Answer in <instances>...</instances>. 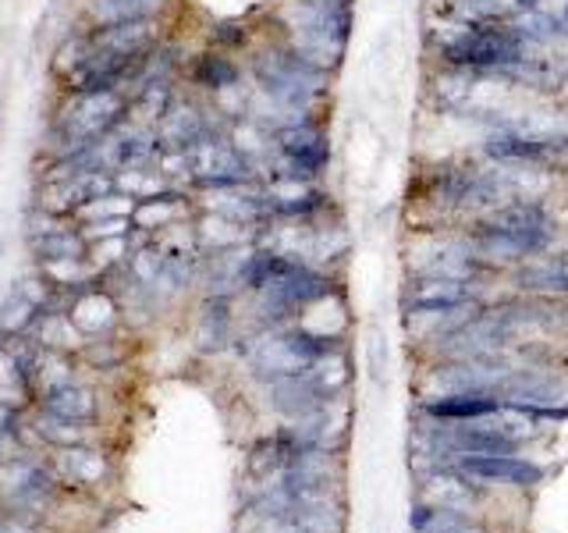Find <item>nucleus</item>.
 Returning a JSON list of instances; mask_svg holds the SVG:
<instances>
[{
    "instance_id": "obj_1",
    "label": "nucleus",
    "mask_w": 568,
    "mask_h": 533,
    "mask_svg": "<svg viewBox=\"0 0 568 533\" xmlns=\"http://www.w3.org/2000/svg\"><path fill=\"white\" fill-rule=\"evenodd\" d=\"M334 76L313 64L310 58L288 43L277 40L274 47L260 50L248 61V86H253V107L248 114L263 121L266 129H277L284 121L295 118H313L320 103L331 93Z\"/></svg>"
},
{
    "instance_id": "obj_2",
    "label": "nucleus",
    "mask_w": 568,
    "mask_h": 533,
    "mask_svg": "<svg viewBox=\"0 0 568 533\" xmlns=\"http://www.w3.org/2000/svg\"><path fill=\"white\" fill-rule=\"evenodd\" d=\"M523 32L519 22H490V26H455L444 22V32L434 43L437 68H458V71H494V76H508L526 58L540 53Z\"/></svg>"
},
{
    "instance_id": "obj_3",
    "label": "nucleus",
    "mask_w": 568,
    "mask_h": 533,
    "mask_svg": "<svg viewBox=\"0 0 568 533\" xmlns=\"http://www.w3.org/2000/svg\"><path fill=\"white\" fill-rule=\"evenodd\" d=\"M129 118V97L118 89H100V93H64L43 124L40 150L47 160L68 157L89 142L111 135L118 124Z\"/></svg>"
},
{
    "instance_id": "obj_4",
    "label": "nucleus",
    "mask_w": 568,
    "mask_h": 533,
    "mask_svg": "<svg viewBox=\"0 0 568 533\" xmlns=\"http://www.w3.org/2000/svg\"><path fill=\"white\" fill-rule=\"evenodd\" d=\"M334 142L327 124L313 118H295L274 129V153L263 164L260 178H298V182H324L331 168Z\"/></svg>"
},
{
    "instance_id": "obj_5",
    "label": "nucleus",
    "mask_w": 568,
    "mask_h": 533,
    "mask_svg": "<svg viewBox=\"0 0 568 533\" xmlns=\"http://www.w3.org/2000/svg\"><path fill=\"white\" fill-rule=\"evenodd\" d=\"M476 157L490 164L529 168L558 174L568 168V132H526V129H484L476 139Z\"/></svg>"
},
{
    "instance_id": "obj_6",
    "label": "nucleus",
    "mask_w": 568,
    "mask_h": 533,
    "mask_svg": "<svg viewBox=\"0 0 568 533\" xmlns=\"http://www.w3.org/2000/svg\"><path fill=\"white\" fill-rule=\"evenodd\" d=\"M185 160H189V185L195 192L260 182V168L235 147L227 129L195 142L192 150H185Z\"/></svg>"
},
{
    "instance_id": "obj_7",
    "label": "nucleus",
    "mask_w": 568,
    "mask_h": 533,
    "mask_svg": "<svg viewBox=\"0 0 568 533\" xmlns=\"http://www.w3.org/2000/svg\"><path fill=\"white\" fill-rule=\"evenodd\" d=\"M479 278H444V274H408L402 281V313L440 316L466 306H479Z\"/></svg>"
},
{
    "instance_id": "obj_8",
    "label": "nucleus",
    "mask_w": 568,
    "mask_h": 533,
    "mask_svg": "<svg viewBox=\"0 0 568 533\" xmlns=\"http://www.w3.org/2000/svg\"><path fill=\"white\" fill-rule=\"evenodd\" d=\"M505 405L526 409V413L540 420H561L568 416V384L558 373L540 370V366H515L497 388Z\"/></svg>"
},
{
    "instance_id": "obj_9",
    "label": "nucleus",
    "mask_w": 568,
    "mask_h": 533,
    "mask_svg": "<svg viewBox=\"0 0 568 533\" xmlns=\"http://www.w3.org/2000/svg\"><path fill=\"white\" fill-rule=\"evenodd\" d=\"M26 249L40 260V263H50V260H85L89 253V239L79 221L71 218H61V213H50V210H40L32 207V213L26 218Z\"/></svg>"
},
{
    "instance_id": "obj_10",
    "label": "nucleus",
    "mask_w": 568,
    "mask_h": 533,
    "mask_svg": "<svg viewBox=\"0 0 568 533\" xmlns=\"http://www.w3.org/2000/svg\"><path fill=\"white\" fill-rule=\"evenodd\" d=\"M82 29V26H79ZM85 47L103 58H150L164 43V18H135V22H111L82 29Z\"/></svg>"
},
{
    "instance_id": "obj_11",
    "label": "nucleus",
    "mask_w": 568,
    "mask_h": 533,
    "mask_svg": "<svg viewBox=\"0 0 568 533\" xmlns=\"http://www.w3.org/2000/svg\"><path fill=\"white\" fill-rule=\"evenodd\" d=\"M284 32H310V36H327L337 43H352L355 29V8H327L313 4V0H288V8L281 14Z\"/></svg>"
},
{
    "instance_id": "obj_12",
    "label": "nucleus",
    "mask_w": 568,
    "mask_h": 533,
    "mask_svg": "<svg viewBox=\"0 0 568 533\" xmlns=\"http://www.w3.org/2000/svg\"><path fill=\"white\" fill-rule=\"evenodd\" d=\"M511 289L519 295H544V299L568 295V253H561V249H547L540 257L515 263Z\"/></svg>"
},
{
    "instance_id": "obj_13",
    "label": "nucleus",
    "mask_w": 568,
    "mask_h": 533,
    "mask_svg": "<svg viewBox=\"0 0 568 533\" xmlns=\"http://www.w3.org/2000/svg\"><path fill=\"white\" fill-rule=\"evenodd\" d=\"M189 86L195 93H203L206 100H221L231 89H242L245 86V71L235 61V53L210 47L203 53H195L192 64H189Z\"/></svg>"
},
{
    "instance_id": "obj_14",
    "label": "nucleus",
    "mask_w": 568,
    "mask_h": 533,
    "mask_svg": "<svg viewBox=\"0 0 568 533\" xmlns=\"http://www.w3.org/2000/svg\"><path fill=\"white\" fill-rule=\"evenodd\" d=\"M192 213V195L185 189H164V192H153L146 200H135L132 207V224L139 235H160L174 224H182Z\"/></svg>"
},
{
    "instance_id": "obj_15",
    "label": "nucleus",
    "mask_w": 568,
    "mask_h": 533,
    "mask_svg": "<svg viewBox=\"0 0 568 533\" xmlns=\"http://www.w3.org/2000/svg\"><path fill=\"white\" fill-rule=\"evenodd\" d=\"M455 466L476 480H494V484H511V487H532L540 484V466L519 459V455H462Z\"/></svg>"
},
{
    "instance_id": "obj_16",
    "label": "nucleus",
    "mask_w": 568,
    "mask_h": 533,
    "mask_svg": "<svg viewBox=\"0 0 568 533\" xmlns=\"http://www.w3.org/2000/svg\"><path fill=\"white\" fill-rule=\"evenodd\" d=\"M192 228H195V242H200L203 253L245 249V245H256V239H260L256 228H248V224L227 218V213H217V210H203Z\"/></svg>"
},
{
    "instance_id": "obj_17",
    "label": "nucleus",
    "mask_w": 568,
    "mask_h": 533,
    "mask_svg": "<svg viewBox=\"0 0 568 533\" xmlns=\"http://www.w3.org/2000/svg\"><path fill=\"white\" fill-rule=\"evenodd\" d=\"M50 284L47 281H18L8 292V299L0 302V331L4 334H26L36 316L47 310Z\"/></svg>"
},
{
    "instance_id": "obj_18",
    "label": "nucleus",
    "mask_w": 568,
    "mask_h": 533,
    "mask_svg": "<svg viewBox=\"0 0 568 533\" xmlns=\"http://www.w3.org/2000/svg\"><path fill=\"white\" fill-rule=\"evenodd\" d=\"M68 316L82 338H100L106 331H114L118 324V299L106 289H100V284H85L79 299L71 302Z\"/></svg>"
},
{
    "instance_id": "obj_19",
    "label": "nucleus",
    "mask_w": 568,
    "mask_h": 533,
    "mask_svg": "<svg viewBox=\"0 0 568 533\" xmlns=\"http://www.w3.org/2000/svg\"><path fill=\"white\" fill-rule=\"evenodd\" d=\"M434 420H484L505 413V402L497 391H448L423 405Z\"/></svg>"
},
{
    "instance_id": "obj_20",
    "label": "nucleus",
    "mask_w": 568,
    "mask_h": 533,
    "mask_svg": "<svg viewBox=\"0 0 568 533\" xmlns=\"http://www.w3.org/2000/svg\"><path fill=\"white\" fill-rule=\"evenodd\" d=\"M0 487H4V494L11 497V505L40 509L53 494V480H50V473L36 466V462H11V466L0 470Z\"/></svg>"
},
{
    "instance_id": "obj_21",
    "label": "nucleus",
    "mask_w": 568,
    "mask_h": 533,
    "mask_svg": "<svg viewBox=\"0 0 568 533\" xmlns=\"http://www.w3.org/2000/svg\"><path fill=\"white\" fill-rule=\"evenodd\" d=\"M171 0H82L85 26H111V22H135V18H164Z\"/></svg>"
},
{
    "instance_id": "obj_22",
    "label": "nucleus",
    "mask_w": 568,
    "mask_h": 533,
    "mask_svg": "<svg viewBox=\"0 0 568 533\" xmlns=\"http://www.w3.org/2000/svg\"><path fill=\"white\" fill-rule=\"evenodd\" d=\"M426 502L437 509H455V512H469L479 502V491L473 487V476L462 473L458 466L452 470H437L430 480L423 484Z\"/></svg>"
},
{
    "instance_id": "obj_23",
    "label": "nucleus",
    "mask_w": 568,
    "mask_h": 533,
    "mask_svg": "<svg viewBox=\"0 0 568 533\" xmlns=\"http://www.w3.org/2000/svg\"><path fill=\"white\" fill-rule=\"evenodd\" d=\"M235 302L231 295H206L203 320H200V345L206 352H217L227 342H235Z\"/></svg>"
},
{
    "instance_id": "obj_24",
    "label": "nucleus",
    "mask_w": 568,
    "mask_h": 533,
    "mask_svg": "<svg viewBox=\"0 0 568 533\" xmlns=\"http://www.w3.org/2000/svg\"><path fill=\"white\" fill-rule=\"evenodd\" d=\"M47 409H53V413H61L68 420H82L85 423V420H93V413H97V395H93V388L64 381V384L47 388Z\"/></svg>"
},
{
    "instance_id": "obj_25",
    "label": "nucleus",
    "mask_w": 568,
    "mask_h": 533,
    "mask_svg": "<svg viewBox=\"0 0 568 533\" xmlns=\"http://www.w3.org/2000/svg\"><path fill=\"white\" fill-rule=\"evenodd\" d=\"M413 526L416 533H484L466 512H455V509H437V505H423L413 515Z\"/></svg>"
},
{
    "instance_id": "obj_26",
    "label": "nucleus",
    "mask_w": 568,
    "mask_h": 533,
    "mask_svg": "<svg viewBox=\"0 0 568 533\" xmlns=\"http://www.w3.org/2000/svg\"><path fill=\"white\" fill-rule=\"evenodd\" d=\"M36 431H40L47 441L61 444V449H71V444H82L85 441L82 420H68L61 413H53V409H43V413L36 416Z\"/></svg>"
},
{
    "instance_id": "obj_27",
    "label": "nucleus",
    "mask_w": 568,
    "mask_h": 533,
    "mask_svg": "<svg viewBox=\"0 0 568 533\" xmlns=\"http://www.w3.org/2000/svg\"><path fill=\"white\" fill-rule=\"evenodd\" d=\"M61 466L71 480H79V484H93V480L103 476V459L93 449H79V444H71L61 455Z\"/></svg>"
},
{
    "instance_id": "obj_28",
    "label": "nucleus",
    "mask_w": 568,
    "mask_h": 533,
    "mask_svg": "<svg viewBox=\"0 0 568 533\" xmlns=\"http://www.w3.org/2000/svg\"><path fill=\"white\" fill-rule=\"evenodd\" d=\"M348 164L352 171L366 178L369 171H377V132L373 129H355L352 147H348Z\"/></svg>"
},
{
    "instance_id": "obj_29",
    "label": "nucleus",
    "mask_w": 568,
    "mask_h": 533,
    "mask_svg": "<svg viewBox=\"0 0 568 533\" xmlns=\"http://www.w3.org/2000/svg\"><path fill=\"white\" fill-rule=\"evenodd\" d=\"M132 235H135V231H132ZM132 235H118V239H93V242H89V263H97L100 266V271H106V266H118L121 260H129V253H132V249H129V239Z\"/></svg>"
},
{
    "instance_id": "obj_30",
    "label": "nucleus",
    "mask_w": 568,
    "mask_h": 533,
    "mask_svg": "<svg viewBox=\"0 0 568 533\" xmlns=\"http://www.w3.org/2000/svg\"><path fill=\"white\" fill-rule=\"evenodd\" d=\"M248 40H253V32H248L242 22H217L213 26V32H210V43L217 47V50H227V53H239V50H245L248 47Z\"/></svg>"
},
{
    "instance_id": "obj_31",
    "label": "nucleus",
    "mask_w": 568,
    "mask_h": 533,
    "mask_svg": "<svg viewBox=\"0 0 568 533\" xmlns=\"http://www.w3.org/2000/svg\"><path fill=\"white\" fill-rule=\"evenodd\" d=\"M369 373H373V381H377L381 388H387V373H390V349H387L384 331H373V334H369Z\"/></svg>"
},
{
    "instance_id": "obj_32",
    "label": "nucleus",
    "mask_w": 568,
    "mask_h": 533,
    "mask_svg": "<svg viewBox=\"0 0 568 533\" xmlns=\"http://www.w3.org/2000/svg\"><path fill=\"white\" fill-rule=\"evenodd\" d=\"M11 449V423H0V455Z\"/></svg>"
},
{
    "instance_id": "obj_33",
    "label": "nucleus",
    "mask_w": 568,
    "mask_h": 533,
    "mask_svg": "<svg viewBox=\"0 0 568 533\" xmlns=\"http://www.w3.org/2000/svg\"><path fill=\"white\" fill-rule=\"evenodd\" d=\"M313 4H327V8H355V0H313Z\"/></svg>"
},
{
    "instance_id": "obj_34",
    "label": "nucleus",
    "mask_w": 568,
    "mask_h": 533,
    "mask_svg": "<svg viewBox=\"0 0 568 533\" xmlns=\"http://www.w3.org/2000/svg\"><path fill=\"white\" fill-rule=\"evenodd\" d=\"M561 18H565V26H568V0H565V8H561Z\"/></svg>"
}]
</instances>
